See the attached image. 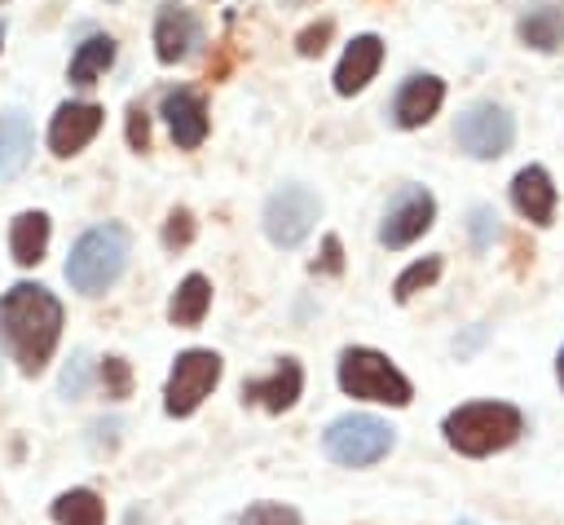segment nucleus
<instances>
[{"label": "nucleus", "instance_id": "nucleus-1", "mask_svg": "<svg viewBox=\"0 0 564 525\" xmlns=\"http://www.w3.org/2000/svg\"><path fill=\"white\" fill-rule=\"evenodd\" d=\"M0 335L22 375H40L62 335V304L35 282H18L0 296Z\"/></svg>", "mask_w": 564, "mask_h": 525}, {"label": "nucleus", "instance_id": "nucleus-2", "mask_svg": "<svg viewBox=\"0 0 564 525\" xmlns=\"http://www.w3.org/2000/svg\"><path fill=\"white\" fill-rule=\"evenodd\" d=\"M520 432H524V415L507 401H467L445 415V441L471 459L507 450Z\"/></svg>", "mask_w": 564, "mask_h": 525}, {"label": "nucleus", "instance_id": "nucleus-3", "mask_svg": "<svg viewBox=\"0 0 564 525\" xmlns=\"http://www.w3.org/2000/svg\"><path fill=\"white\" fill-rule=\"evenodd\" d=\"M128 265V229L123 225H97L75 238L66 256V282L84 296H101Z\"/></svg>", "mask_w": 564, "mask_h": 525}, {"label": "nucleus", "instance_id": "nucleus-4", "mask_svg": "<svg viewBox=\"0 0 564 525\" xmlns=\"http://www.w3.org/2000/svg\"><path fill=\"white\" fill-rule=\"evenodd\" d=\"M339 388L361 401H383V406H410L414 388L410 379L375 349H344L339 353Z\"/></svg>", "mask_w": 564, "mask_h": 525}, {"label": "nucleus", "instance_id": "nucleus-5", "mask_svg": "<svg viewBox=\"0 0 564 525\" xmlns=\"http://www.w3.org/2000/svg\"><path fill=\"white\" fill-rule=\"evenodd\" d=\"M322 446L344 468H370L392 450V428L383 419H375V415H339L326 428Z\"/></svg>", "mask_w": 564, "mask_h": 525}, {"label": "nucleus", "instance_id": "nucleus-6", "mask_svg": "<svg viewBox=\"0 0 564 525\" xmlns=\"http://www.w3.org/2000/svg\"><path fill=\"white\" fill-rule=\"evenodd\" d=\"M216 384H220V357L212 349H185L172 362V375H167V388H163L167 415H194Z\"/></svg>", "mask_w": 564, "mask_h": 525}, {"label": "nucleus", "instance_id": "nucleus-7", "mask_svg": "<svg viewBox=\"0 0 564 525\" xmlns=\"http://www.w3.org/2000/svg\"><path fill=\"white\" fill-rule=\"evenodd\" d=\"M454 141H458V150H467L471 159H498V154H507L511 141H516V124H511V115H507L502 106L476 101V106H467V110L458 115Z\"/></svg>", "mask_w": 564, "mask_h": 525}, {"label": "nucleus", "instance_id": "nucleus-8", "mask_svg": "<svg viewBox=\"0 0 564 525\" xmlns=\"http://www.w3.org/2000/svg\"><path fill=\"white\" fill-rule=\"evenodd\" d=\"M317 221V194L308 185H282L269 194L264 203V234L278 243V247H295L308 238Z\"/></svg>", "mask_w": 564, "mask_h": 525}, {"label": "nucleus", "instance_id": "nucleus-9", "mask_svg": "<svg viewBox=\"0 0 564 525\" xmlns=\"http://www.w3.org/2000/svg\"><path fill=\"white\" fill-rule=\"evenodd\" d=\"M432 216H436V203L423 185H405L392 207L383 212V225H379V243L383 247H410L419 234L432 229Z\"/></svg>", "mask_w": 564, "mask_h": 525}, {"label": "nucleus", "instance_id": "nucleus-10", "mask_svg": "<svg viewBox=\"0 0 564 525\" xmlns=\"http://www.w3.org/2000/svg\"><path fill=\"white\" fill-rule=\"evenodd\" d=\"M97 128H101V106H93V101H66V106H57V115L48 124V150L57 159H70V154H79L97 137Z\"/></svg>", "mask_w": 564, "mask_h": 525}, {"label": "nucleus", "instance_id": "nucleus-11", "mask_svg": "<svg viewBox=\"0 0 564 525\" xmlns=\"http://www.w3.org/2000/svg\"><path fill=\"white\" fill-rule=\"evenodd\" d=\"M203 44V26L189 9L181 4H163L154 18V53L159 62H185L194 49Z\"/></svg>", "mask_w": 564, "mask_h": 525}, {"label": "nucleus", "instance_id": "nucleus-12", "mask_svg": "<svg viewBox=\"0 0 564 525\" xmlns=\"http://www.w3.org/2000/svg\"><path fill=\"white\" fill-rule=\"evenodd\" d=\"M300 388H304L300 362H295V357H282L264 379H247V384H242V401H256V406H264V410L278 415V410H286V406H295Z\"/></svg>", "mask_w": 564, "mask_h": 525}, {"label": "nucleus", "instance_id": "nucleus-13", "mask_svg": "<svg viewBox=\"0 0 564 525\" xmlns=\"http://www.w3.org/2000/svg\"><path fill=\"white\" fill-rule=\"evenodd\" d=\"M163 119L172 128V141L181 150H194L203 137H207V106L194 88H172L163 93Z\"/></svg>", "mask_w": 564, "mask_h": 525}, {"label": "nucleus", "instance_id": "nucleus-14", "mask_svg": "<svg viewBox=\"0 0 564 525\" xmlns=\"http://www.w3.org/2000/svg\"><path fill=\"white\" fill-rule=\"evenodd\" d=\"M441 101H445V84L436 75H410L392 101V119L401 128H419L441 110Z\"/></svg>", "mask_w": 564, "mask_h": 525}, {"label": "nucleus", "instance_id": "nucleus-15", "mask_svg": "<svg viewBox=\"0 0 564 525\" xmlns=\"http://www.w3.org/2000/svg\"><path fill=\"white\" fill-rule=\"evenodd\" d=\"M379 62H383V44H379V35H357V40L344 49L339 66H335V93H344V97L361 93V88L375 79Z\"/></svg>", "mask_w": 564, "mask_h": 525}, {"label": "nucleus", "instance_id": "nucleus-16", "mask_svg": "<svg viewBox=\"0 0 564 525\" xmlns=\"http://www.w3.org/2000/svg\"><path fill=\"white\" fill-rule=\"evenodd\" d=\"M511 203H516V212L529 216L533 225H546L551 212H555V185H551L546 168H538V163L520 168V172L511 176Z\"/></svg>", "mask_w": 564, "mask_h": 525}, {"label": "nucleus", "instance_id": "nucleus-17", "mask_svg": "<svg viewBox=\"0 0 564 525\" xmlns=\"http://www.w3.org/2000/svg\"><path fill=\"white\" fill-rule=\"evenodd\" d=\"M44 247H48V216L44 212H22L13 216V229H9V251L22 269L40 265L44 260Z\"/></svg>", "mask_w": 564, "mask_h": 525}, {"label": "nucleus", "instance_id": "nucleus-18", "mask_svg": "<svg viewBox=\"0 0 564 525\" xmlns=\"http://www.w3.org/2000/svg\"><path fill=\"white\" fill-rule=\"evenodd\" d=\"M520 40L538 53H555L564 44V9L560 4H533L524 18H520Z\"/></svg>", "mask_w": 564, "mask_h": 525}, {"label": "nucleus", "instance_id": "nucleus-19", "mask_svg": "<svg viewBox=\"0 0 564 525\" xmlns=\"http://www.w3.org/2000/svg\"><path fill=\"white\" fill-rule=\"evenodd\" d=\"M31 159V124L22 110L0 115V176H18Z\"/></svg>", "mask_w": 564, "mask_h": 525}, {"label": "nucleus", "instance_id": "nucleus-20", "mask_svg": "<svg viewBox=\"0 0 564 525\" xmlns=\"http://www.w3.org/2000/svg\"><path fill=\"white\" fill-rule=\"evenodd\" d=\"M207 304H212V282L203 274H185L181 287H176V296H172V304H167V318L176 326H198L203 313H207Z\"/></svg>", "mask_w": 564, "mask_h": 525}, {"label": "nucleus", "instance_id": "nucleus-21", "mask_svg": "<svg viewBox=\"0 0 564 525\" xmlns=\"http://www.w3.org/2000/svg\"><path fill=\"white\" fill-rule=\"evenodd\" d=\"M53 521L57 525H106V507L93 490H66L53 499Z\"/></svg>", "mask_w": 564, "mask_h": 525}, {"label": "nucleus", "instance_id": "nucleus-22", "mask_svg": "<svg viewBox=\"0 0 564 525\" xmlns=\"http://www.w3.org/2000/svg\"><path fill=\"white\" fill-rule=\"evenodd\" d=\"M110 62H115V40L110 35H88L70 57V84H93Z\"/></svg>", "mask_w": 564, "mask_h": 525}, {"label": "nucleus", "instance_id": "nucleus-23", "mask_svg": "<svg viewBox=\"0 0 564 525\" xmlns=\"http://www.w3.org/2000/svg\"><path fill=\"white\" fill-rule=\"evenodd\" d=\"M436 278H441V256H423V260H414V265H410V269H405V274L397 278V287H392V296H397V300L405 304V300H410L414 291H423V287H432Z\"/></svg>", "mask_w": 564, "mask_h": 525}, {"label": "nucleus", "instance_id": "nucleus-24", "mask_svg": "<svg viewBox=\"0 0 564 525\" xmlns=\"http://www.w3.org/2000/svg\"><path fill=\"white\" fill-rule=\"evenodd\" d=\"M238 525H304V521H300V512L286 507V503H251Z\"/></svg>", "mask_w": 564, "mask_h": 525}, {"label": "nucleus", "instance_id": "nucleus-25", "mask_svg": "<svg viewBox=\"0 0 564 525\" xmlns=\"http://www.w3.org/2000/svg\"><path fill=\"white\" fill-rule=\"evenodd\" d=\"M101 384H106V397H115V401L132 397V371H128V362L123 357H106L101 362Z\"/></svg>", "mask_w": 564, "mask_h": 525}, {"label": "nucleus", "instance_id": "nucleus-26", "mask_svg": "<svg viewBox=\"0 0 564 525\" xmlns=\"http://www.w3.org/2000/svg\"><path fill=\"white\" fill-rule=\"evenodd\" d=\"M194 238V216L185 212V207H172V216H167V225H163V243L176 251V247H185Z\"/></svg>", "mask_w": 564, "mask_h": 525}, {"label": "nucleus", "instance_id": "nucleus-27", "mask_svg": "<svg viewBox=\"0 0 564 525\" xmlns=\"http://www.w3.org/2000/svg\"><path fill=\"white\" fill-rule=\"evenodd\" d=\"M330 31H335V26H330V22L322 18V22H313V26H304V31H300V40H295V49H300L304 57H317V53L326 49V40H330Z\"/></svg>", "mask_w": 564, "mask_h": 525}, {"label": "nucleus", "instance_id": "nucleus-28", "mask_svg": "<svg viewBox=\"0 0 564 525\" xmlns=\"http://www.w3.org/2000/svg\"><path fill=\"white\" fill-rule=\"evenodd\" d=\"M128 146H132V150H145V146H150V119H145L141 106L128 110Z\"/></svg>", "mask_w": 564, "mask_h": 525}, {"label": "nucleus", "instance_id": "nucleus-29", "mask_svg": "<svg viewBox=\"0 0 564 525\" xmlns=\"http://www.w3.org/2000/svg\"><path fill=\"white\" fill-rule=\"evenodd\" d=\"M84 362H88L84 353L70 357V366H66V375H62V393H66V397H79V393H84V379H88V366H84Z\"/></svg>", "mask_w": 564, "mask_h": 525}, {"label": "nucleus", "instance_id": "nucleus-30", "mask_svg": "<svg viewBox=\"0 0 564 525\" xmlns=\"http://www.w3.org/2000/svg\"><path fill=\"white\" fill-rule=\"evenodd\" d=\"M322 269H326V274H339V269H344V251H339V238H335V234L322 238Z\"/></svg>", "mask_w": 564, "mask_h": 525}, {"label": "nucleus", "instance_id": "nucleus-31", "mask_svg": "<svg viewBox=\"0 0 564 525\" xmlns=\"http://www.w3.org/2000/svg\"><path fill=\"white\" fill-rule=\"evenodd\" d=\"M489 225H494V216H489L485 207H476V212H471V238H476V247L489 243Z\"/></svg>", "mask_w": 564, "mask_h": 525}, {"label": "nucleus", "instance_id": "nucleus-32", "mask_svg": "<svg viewBox=\"0 0 564 525\" xmlns=\"http://www.w3.org/2000/svg\"><path fill=\"white\" fill-rule=\"evenodd\" d=\"M555 375H560V388H564V349H560V357H555Z\"/></svg>", "mask_w": 564, "mask_h": 525}]
</instances>
